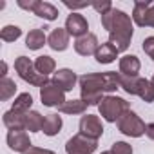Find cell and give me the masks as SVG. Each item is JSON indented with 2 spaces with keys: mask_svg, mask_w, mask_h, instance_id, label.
Returning a JSON list of instances; mask_svg holds the SVG:
<instances>
[{
  "mask_svg": "<svg viewBox=\"0 0 154 154\" xmlns=\"http://www.w3.org/2000/svg\"><path fill=\"white\" fill-rule=\"evenodd\" d=\"M80 94L87 105H100L105 93H114L120 89V72H87L80 76Z\"/></svg>",
  "mask_w": 154,
  "mask_h": 154,
  "instance_id": "1",
  "label": "cell"
},
{
  "mask_svg": "<svg viewBox=\"0 0 154 154\" xmlns=\"http://www.w3.org/2000/svg\"><path fill=\"white\" fill-rule=\"evenodd\" d=\"M102 26L109 33V42L118 49V53L129 49L134 35V22L125 11L112 8L111 11L102 15Z\"/></svg>",
  "mask_w": 154,
  "mask_h": 154,
  "instance_id": "2",
  "label": "cell"
},
{
  "mask_svg": "<svg viewBox=\"0 0 154 154\" xmlns=\"http://www.w3.org/2000/svg\"><path fill=\"white\" fill-rule=\"evenodd\" d=\"M127 111H131L129 102L123 100V98H120V96H114V94H107V96L102 100V103L98 105L100 116H102L105 122H109V123H118V120H120Z\"/></svg>",
  "mask_w": 154,
  "mask_h": 154,
  "instance_id": "3",
  "label": "cell"
},
{
  "mask_svg": "<svg viewBox=\"0 0 154 154\" xmlns=\"http://www.w3.org/2000/svg\"><path fill=\"white\" fill-rule=\"evenodd\" d=\"M15 71L18 72V76L24 82H27L29 85H35V87H44L45 84L51 82L47 76H44L36 71L35 62H31L27 56H18L15 60Z\"/></svg>",
  "mask_w": 154,
  "mask_h": 154,
  "instance_id": "4",
  "label": "cell"
},
{
  "mask_svg": "<svg viewBox=\"0 0 154 154\" xmlns=\"http://www.w3.org/2000/svg\"><path fill=\"white\" fill-rule=\"evenodd\" d=\"M145 122L134 112V111H127L120 120H118V131L125 136H131V138H140L145 134Z\"/></svg>",
  "mask_w": 154,
  "mask_h": 154,
  "instance_id": "5",
  "label": "cell"
},
{
  "mask_svg": "<svg viewBox=\"0 0 154 154\" xmlns=\"http://www.w3.org/2000/svg\"><path fill=\"white\" fill-rule=\"evenodd\" d=\"M98 149V140H91L84 134H74L65 143V154H93Z\"/></svg>",
  "mask_w": 154,
  "mask_h": 154,
  "instance_id": "6",
  "label": "cell"
},
{
  "mask_svg": "<svg viewBox=\"0 0 154 154\" xmlns=\"http://www.w3.org/2000/svg\"><path fill=\"white\" fill-rule=\"evenodd\" d=\"M40 100L45 107H60L65 100V93L51 80L49 84H45L44 87H40Z\"/></svg>",
  "mask_w": 154,
  "mask_h": 154,
  "instance_id": "7",
  "label": "cell"
},
{
  "mask_svg": "<svg viewBox=\"0 0 154 154\" xmlns=\"http://www.w3.org/2000/svg\"><path fill=\"white\" fill-rule=\"evenodd\" d=\"M80 134L91 138V140H100L103 134V125L100 116L96 114H84L80 120Z\"/></svg>",
  "mask_w": 154,
  "mask_h": 154,
  "instance_id": "8",
  "label": "cell"
},
{
  "mask_svg": "<svg viewBox=\"0 0 154 154\" xmlns=\"http://www.w3.org/2000/svg\"><path fill=\"white\" fill-rule=\"evenodd\" d=\"M65 29L71 36H74L76 40L89 35L87 29H89V24H87V18L80 13H71L65 20Z\"/></svg>",
  "mask_w": 154,
  "mask_h": 154,
  "instance_id": "9",
  "label": "cell"
},
{
  "mask_svg": "<svg viewBox=\"0 0 154 154\" xmlns=\"http://www.w3.org/2000/svg\"><path fill=\"white\" fill-rule=\"evenodd\" d=\"M6 141H8L11 150L20 152V154H26L33 147V143L29 140V134L26 131H9L8 136H6Z\"/></svg>",
  "mask_w": 154,
  "mask_h": 154,
  "instance_id": "10",
  "label": "cell"
},
{
  "mask_svg": "<svg viewBox=\"0 0 154 154\" xmlns=\"http://www.w3.org/2000/svg\"><path fill=\"white\" fill-rule=\"evenodd\" d=\"M78 80H80V78L76 76V72H74L72 69H67V67L58 69V71L54 72V76H53V82H54L63 93L72 91V87L76 85V82H78Z\"/></svg>",
  "mask_w": 154,
  "mask_h": 154,
  "instance_id": "11",
  "label": "cell"
},
{
  "mask_svg": "<svg viewBox=\"0 0 154 154\" xmlns=\"http://www.w3.org/2000/svg\"><path fill=\"white\" fill-rule=\"evenodd\" d=\"M100 44H98V36L94 33H89L82 38H78L74 42V51L78 53L80 56H91V54H96Z\"/></svg>",
  "mask_w": 154,
  "mask_h": 154,
  "instance_id": "12",
  "label": "cell"
},
{
  "mask_svg": "<svg viewBox=\"0 0 154 154\" xmlns=\"http://www.w3.org/2000/svg\"><path fill=\"white\" fill-rule=\"evenodd\" d=\"M69 36H71V35L67 33L65 27H56V29H53L51 35L47 36V45H49L53 51L62 53V51H65V49L69 47Z\"/></svg>",
  "mask_w": 154,
  "mask_h": 154,
  "instance_id": "13",
  "label": "cell"
},
{
  "mask_svg": "<svg viewBox=\"0 0 154 154\" xmlns=\"http://www.w3.org/2000/svg\"><path fill=\"white\" fill-rule=\"evenodd\" d=\"M118 69H120V74H123V76H138V72L141 69V62L136 54H125L120 58Z\"/></svg>",
  "mask_w": 154,
  "mask_h": 154,
  "instance_id": "14",
  "label": "cell"
},
{
  "mask_svg": "<svg viewBox=\"0 0 154 154\" xmlns=\"http://www.w3.org/2000/svg\"><path fill=\"white\" fill-rule=\"evenodd\" d=\"M152 6V2H149V0H138V2H134L132 6V22L140 27H147V13H149V8Z\"/></svg>",
  "mask_w": 154,
  "mask_h": 154,
  "instance_id": "15",
  "label": "cell"
},
{
  "mask_svg": "<svg viewBox=\"0 0 154 154\" xmlns=\"http://www.w3.org/2000/svg\"><path fill=\"white\" fill-rule=\"evenodd\" d=\"M2 122L9 131H26V114H22V112L8 111L2 116Z\"/></svg>",
  "mask_w": 154,
  "mask_h": 154,
  "instance_id": "16",
  "label": "cell"
},
{
  "mask_svg": "<svg viewBox=\"0 0 154 154\" xmlns=\"http://www.w3.org/2000/svg\"><path fill=\"white\" fill-rule=\"evenodd\" d=\"M94 58H96L98 63H112V62L118 58V49H116L111 42L100 44V47H98Z\"/></svg>",
  "mask_w": 154,
  "mask_h": 154,
  "instance_id": "17",
  "label": "cell"
},
{
  "mask_svg": "<svg viewBox=\"0 0 154 154\" xmlns=\"http://www.w3.org/2000/svg\"><path fill=\"white\" fill-rule=\"evenodd\" d=\"M45 44H47V36H45L44 29H38V27L36 29H31L27 33V36H26V47L31 49V51L42 49Z\"/></svg>",
  "mask_w": 154,
  "mask_h": 154,
  "instance_id": "18",
  "label": "cell"
},
{
  "mask_svg": "<svg viewBox=\"0 0 154 154\" xmlns=\"http://www.w3.org/2000/svg\"><path fill=\"white\" fill-rule=\"evenodd\" d=\"M87 111V103L80 98V100H67V102H63L60 107H58V112H62V114H71V116H74V114H84Z\"/></svg>",
  "mask_w": 154,
  "mask_h": 154,
  "instance_id": "19",
  "label": "cell"
},
{
  "mask_svg": "<svg viewBox=\"0 0 154 154\" xmlns=\"http://www.w3.org/2000/svg\"><path fill=\"white\" fill-rule=\"evenodd\" d=\"M33 15H36V17L47 20V22H53V20L58 18V9H56L51 2H42V0H38V4H36Z\"/></svg>",
  "mask_w": 154,
  "mask_h": 154,
  "instance_id": "20",
  "label": "cell"
},
{
  "mask_svg": "<svg viewBox=\"0 0 154 154\" xmlns=\"http://www.w3.org/2000/svg\"><path fill=\"white\" fill-rule=\"evenodd\" d=\"M62 125H63L62 116H58V114H47L45 120H44V129L42 131H44L45 136H56L62 131Z\"/></svg>",
  "mask_w": 154,
  "mask_h": 154,
  "instance_id": "21",
  "label": "cell"
},
{
  "mask_svg": "<svg viewBox=\"0 0 154 154\" xmlns=\"http://www.w3.org/2000/svg\"><path fill=\"white\" fill-rule=\"evenodd\" d=\"M136 96H140L145 103H152L154 102V87L150 84V80L141 78L138 80V89H136Z\"/></svg>",
  "mask_w": 154,
  "mask_h": 154,
  "instance_id": "22",
  "label": "cell"
},
{
  "mask_svg": "<svg viewBox=\"0 0 154 154\" xmlns=\"http://www.w3.org/2000/svg\"><path fill=\"white\" fill-rule=\"evenodd\" d=\"M35 67H36V71L40 74H44V76L49 78V74L54 72V69H56V62H54V58H51L47 54H42V56H38L35 60Z\"/></svg>",
  "mask_w": 154,
  "mask_h": 154,
  "instance_id": "23",
  "label": "cell"
},
{
  "mask_svg": "<svg viewBox=\"0 0 154 154\" xmlns=\"http://www.w3.org/2000/svg\"><path fill=\"white\" fill-rule=\"evenodd\" d=\"M31 107H33V96H31L29 93H20V94L15 98L11 111H15V112H22V114H27V112L31 111Z\"/></svg>",
  "mask_w": 154,
  "mask_h": 154,
  "instance_id": "24",
  "label": "cell"
},
{
  "mask_svg": "<svg viewBox=\"0 0 154 154\" xmlns=\"http://www.w3.org/2000/svg\"><path fill=\"white\" fill-rule=\"evenodd\" d=\"M44 116L38 111H29L26 114V131L29 132H40L44 129Z\"/></svg>",
  "mask_w": 154,
  "mask_h": 154,
  "instance_id": "25",
  "label": "cell"
},
{
  "mask_svg": "<svg viewBox=\"0 0 154 154\" xmlns=\"http://www.w3.org/2000/svg\"><path fill=\"white\" fill-rule=\"evenodd\" d=\"M15 93H17V84H15V80L8 78V76L0 80V100H2V102H8L9 98L15 96Z\"/></svg>",
  "mask_w": 154,
  "mask_h": 154,
  "instance_id": "26",
  "label": "cell"
},
{
  "mask_svg": "<svg viewBox=\"0 0 154 154\" xmlns=\"http://www.w3.org/2000/svg\"><path fill=\"white\" fill-rule=\"evenodd\" d=\"M138 80H140V76H123V74H120V89H123L127 94L136 96Z\"/></svg>",
  "mask_w": 154,
  "mask_h": 154,
  "instance_id": "27",
  "label": "cell"
},
{
  "mask_svg": "<svg viewBox=\"0 0 154 154\" xmlns=\"http://www.w3.org/2000/svg\"><path fill=\"white\" fill-rule=\"evenodd\" d=\"M22 36V29L18 26H6L2 27V31H0V38H2L4 42H17L18 38Z\"/></svg>",
  "mask_w": 154,
  "mask_h": 154,
  "instance_id": "28",
  "label": "cell"
},
{
  "mask_svg": "<svg viewBox=\"0 0 154 154\" xmlns=\"http://www.w3.org/2000/svg\"><path fill=\"white\" fill-rule=\"evenodd\" d=\"M112 154H132V145H129L127 141H114L111 147Z\"/></svg>",
  "mask_w": 154,
  "mask_h": 154,
  "instance_id": "29",
  "label": "cell"
},
{
  "mask_svg": "<svg viewBox=\"0 0 154 154\" xmlns=\"http://www.w3.org/2000/svg\"><path fill=\"white\" fill-rule=\"evenodd\" d=\"M91 6H93V9H94L100 17L112 9V2H111V0H103V2H93Z\"/></svg>",
  "mask_w": 154,
  "mask_h": 154,
  "instance_id": "30",
  "label": "cell"
},
{
  "mask_svg": "<svg viewBox=\"0 0 154 154\" xmlns=\"http://www.w3.org/2000/svg\"><path fill=\"white\" fill-rule=\"evenodd\" d=\"M141 49L145 51V54L150 60H154V36H147L143 40V44H141Z\"/></svg>",
  "mask_w": 154,
  "mask_h": 154,
  "instance_id": "31",
  "label": "cell"
},
{
  "mask_svg": "<svg viewBox=\"0 0 154 154\" xmlns=\"http://www.w3.org/2000/svg\"><path fill=\"white\" fill-rule=\"evenodd\" d=\"M18 8H22V9H26V11H35V8H36V4H38V0H18Z\"/></svg>",
  "mask_w": 154,
  "mask_h": 154,
  "instance_id": "32",
  "label": "cell"
},
{
  "mask_svg": "<svg viewBox=\"0 0 154 154\" xmlns=\"http://www.w3.org/2000/svg\"><path fill=\"white\" fill-rule=\"evenodd\" d=\"M63 6H65V8H69V9L74 13V9H82V8H87L89 4H87V2H69V0H63Z\"/></svg>",
  "mask_w": 154,
  "mask_h": 154,
  "instance_id": "33",
  "label": "cell"
},
{
  "mask_svg": "<svg viewBox=\"0 0 154 154\" xmlns=\"http://www.w3.org/2000/svg\"><path fill=\"white\" fill-rule=\"evenodd\" d=\"M26 154H56V152L49 150V149H42V147H31Z\"/></svg>",
  "mask_w": 154,
  "mask_h": 154,
  "instance_id": "34",
  "label": "cell"
},
{
  "mask_svg": "<svg viewBox=\"0 0 154 154\" xmlns=\"http://www.w3.org/2000/svg\"><path fill=\"white\" fill-rule=\"evenodd\" d=\"M147 27H154V4L149 8V13H147Z\"/></svg>",
  "mask_w": 154,
  "mask_h": 154,
  "instance_id": "35",
  "label": "cell"
},
{
  "mask_svg": "<svg viewBox=\"0 0 154 154\" xmlns=\"http://www.w3.org/2000/svg\"><path fill=\"white\" fill-rule=\"evenodd\" d=\"M145 134L150 138V140H154V122L152 123H147V129H145Z\"/></svg>",
  "mask_w": 154,
  "mask_h": 154,
  "instance_id": "36",
  "label": "cell"
},
{
  "mask_svg": "<svg viewBox=\"0 0 154 154\" xmlns=\"http://www.w3.org/2000/svg\"><path fill=\"white\" fill-rule=\"evenodd\" d=\"M0 74H2V78H6V76H8V63L6 62H2V72H0Z\"/></svg>",
  "mask_w": 154,
  "mask_h": 154,
  "instance_id": "37",
  "label": "cell"
},
{
  "mask_svg": "<svg viewBox=\"0 0 154 154\" xmlns=\"http://www.w3.org/2000/svg\"><path fill=\"white\" fill-rule=\"evenodd\" d=\"M102 154H112V152H111V150H105V152H102Z\"/></svg>",
  "mask_w": 154,
  "mask_h": 154,
  "instance_id": "38",
  "label": "cell"
},
{
  "mask_svg": "<svg viewBox=\"0 0 154 154\" xmlns=\"http://www.w3.org/2000/svg\"><path fill=\"white\" fill-rule=\"evenodd\" d=\"M150 84H152V87H154V76H152V80H150Z\"/></svg>",
  "mask_w": 154,
  "mask_h": 154,
  "instance_id": "39",
  "label": "cell"
}]
</instances>
